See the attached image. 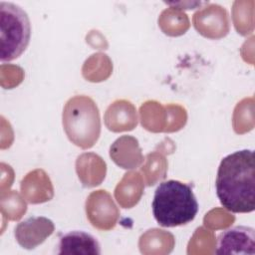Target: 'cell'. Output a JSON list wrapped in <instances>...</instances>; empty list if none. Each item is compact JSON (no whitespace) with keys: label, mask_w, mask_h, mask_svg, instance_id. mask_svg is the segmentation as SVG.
<instances>
[{"label":"cell","mask_w":255,"mask_h":255,"mask_svg":"<svg viewBox=\"0 0 255 255\" xmlns=\"http://www.w3.org/2000/svg\"><path fill=\"white\" fill-rule=\"evenodd\" d=\"M215 188L221 205L234 213L255 209V160L252 149L234 151L220 161Z\"/></svg>","instance_id":"6da1fadb"},{"label":"cell","mask_w":255,"mask_h":255,"mask_svg":"<svg viewBox=\"0 0 255 255\" xmlns=\"http://www.w3.org/2000/svg\"><path fill=\"white\" fill-rule=\"evenodd\" d=\"M156 222L163 227L189 223L198 212V202L190 185L169 179L156 187L151 203Z\"/></svg>","instance_id":"7a4b0ae2"},{"label":"cell","mask_w":255,"mask_h":255,"mask_svg":"<svg viewBox=\"0 0 255 255\" xmlns=\"http://www.w3.org/2000/svg\"><path fill=\"white\" fill-rule=\"evenodd\" d=\"M31 37L27 13L12 2L0 3V59L10 62L26 50Z\"/></svg>","instance_id":"3957f363"},{"label":"cell","mask_w":255,"mask_h":255,"mask_svg":"<svg viewBox=\"0 0 255 255\" xmlns=\"http://www.w3.org/2000/svg\"><path fill=\"white\" fill-rule=\"evenodd\" d=\"M63 123L68 136L75 143L80 134H88L92 145L99 137L100 115L97 106L89 98L71 99L63 114Z\"/></svg>","instance_id":"277c9868"},{"label":"cell","mask_w":255,"mask_h":255,"mask_svg":"<svg viewBox=\"0 0 255 255\" xmlns=\"http://www.w3.org/2000/svg\"><path fill=\"white\" fill-rule=\"evenodd\" d=\"M216 254L255 253V230L249 226H234L217 237Z\"/></svg>","instance_id":"5b68a950"},{"label":"cell","mask_w":255,"mask_h":255,"mask_svg":"<svg viewBox=\"0 0 255 255\" xmlns=\"http://www.w3.org/2000/svg\"><path fill=\"white\" fill-rule=\"evenodd\" d=\"M58 254L65 255H99L101 246L92 234L74 230L66 233L60 238Z\"/></svg>","instance_id":"8992f818"}]
</instances>
